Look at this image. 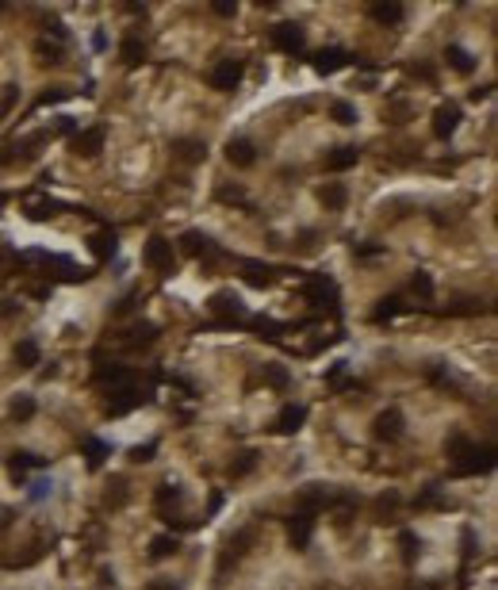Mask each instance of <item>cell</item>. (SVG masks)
<instances>
[{
  "label": "cell",
  "instance_id": "6da1fadb",
  "mask_svg": "<svg viewBox=\"0 0 498 590\" xmlns=\"http://www.w3.org/2000/svg\"><path fill=\"white\" fill-rule=\"evenodd\" d=\"M445 453L453 456V472L456 475H479V472H491L494 467V456H491V448H479V445H472L464 433H453L445 441Z\"/></svg>",
  "mask_w": 498,
  "mask_h": 590
},
{
  "label": "cell",
  "instance_id": "7a4b0ae2",
  "mask_svg": "<svg viewBox=\"0 0 498 590\" xmlns=\"http://www.w3.org/2000/svg\"><path fill=\"white\" fill-rule=\"evenodd\" d=\"M303 295L311 299L315 307H322V311H330V314H341V295H337V284L326 273H311L307 276V288H303Z\"/></svg>",
  "mask_w": 498,
  "mask_h": 590
},
{
  "label": "cell",
  "instance_id": "3957f363",
  "mask_svg": "<svg viewBox=\"0 0 498 590\" xmlns=\"http://www.w3.org/2000/svg\"><path fill=\"white\" fill-rule=\"evenodd\" d=\"M272 46H276L280 54H303V46H307L303 23H295V20L276 23V27H272Z\"/></svg>",
  "mask_w": 498,
  "mask_h": 590
},
{
  "label": "cell",
  "instance_id": "277c9868",
  "mask_svg": "<svg viewBox=\"0 0 498 590\" xmlns=\"http://www.w3.org/2000/svg\"><path fill=\"white\" fill-rule=\"evenodd\" d=\"M242 77H246V62H238V58H222L219 65L211 69V89H219V92H234L242 84Z\"/></svg>",
  "mask_w": 498,
  "mask_h": 590
},
{
  "label": "cell",
  "instance_id": "5b68a950",
  "mask_svg": "<svg viewBox=\"0 0 498 590\" xmlns=\"http://www.w3.org/2000/svg\"><path fill=\"white\" fill-rule=\"evenodd\" d=\"M142 261L154 273H173V242L162 238V234H154V238L146 242V253H142Z\"/></svg>",
  "mask_w": 498,
  "mask_h": 590
},
{
  "label": "cell",
  "instance_id": "8992f818",
  "mask_svg": "<svg viewBox=\"0 0 498 590\" xmlns=\"http://www.w3.org/2000/svg\"><path fill=\"white\" fill-rule=\"evenodd\" d=\"M402 426H407V421H402V410L399 407H387V410H380V414H375V421H372V433H375V441H399L402 437Z\"/></svg>",
  "mask_w": 498,
  "mask_h": 590
},
{
  "label": "cell",
  "instance_id": "52a82bcc",
  "mask_svg": "<svg viewBox=\"0 0 498 590\" xmlns=\"http://www.w3.org/2000/svg\"><path fill=\"white\" fill-rule=\"evenodd\" d=\"M104 142H108V130L104 127H84V130H77V135L69 138V149L77 157H96L100 149H104Z\"/></svg>",
  "mask_w": 498,
  "mask_h": 590
},
{
  "label": "cell",
  "instance_id": "ba28073f",
  "mask_svg": "<svg viewBox=\"0 0 498 590\" xmlns=\"http://www.w3.org/2000/svg\"><path fill=\"white\" fill-rule=\"evenodd\" d=\"M208 307H211L215 314H222V326H234V322H242V318H246V303H242L234 292H215Z\"/></svg>",
  "mask_w": 498,
  "mask_h": 590
},
{
  "label": "cell",
  "instance_id": "9c48e42d",
  "mask_svg": "<svg viewBox=\"0 0 498 590\" xmlns=\"http://www.w3.org/2000/svg\"><path fill=\"white\" fill-rule=\"evenodd\" d=\"M460 119H464V111H460V104H437L434 111V135L441 138V142H448V138L456 135V127H460Z\"/></svg>",
  "mask_w": 498,
  "mask_h": 590
},
{
  "label": "cell",
  "instance_id": "30bf717a",
  "mask_svg": "<svg viewBox=\"0 0 498 590\" xmlns=\"http://www.w3.org/2000/svg\"><path fill=\"white\" fill-rule=\"evenodd\" d=\"M89 249H92V257H96L100 265H108V261L119 253V230H115V227H100V230L89 238Z\"/></svg>",
  "mask_w": 498,
  "mask_h": 590
},
{
  "label": "cell",
  "instance_id": "8fae6325",
  "mask_svg": "<svg viewBox=\"0 0 498 590\" xmlns=\"http://www.w3.org/2000/svg\"><path fill=\"white\" fill-rule=\"evenodd\" d=\"M349 62H353V54H349V50H341V46H326V50H318L315 58H311L315 73H322V77H330V73L345 69Z\"/></svg>",
  "mask_w": 498,
  "mask_h": 590
},
{
  "label": "cell",
  "instance_id": "7c38bea8",
  "mask_svg": "<svg viewBox=\"0 0 498 590\" xmlns=\"http://www.w3.org/2000/svg\"><path fill=\"white\" fill-rule=\"evenodd\" d=\"M142 402H149L146 391H138V387H119V391H111V399H108V414H130V410L142 407Z\"/></svg>",
  "mask_w": 498,
  "mask_h": 590
},
{
  "label": "cell",
  "instance_id": "4fadbf2b",
  "mask_svg": "<svg viewBox=\"0 0 498 590\" xmlns=\"http://www.w3.org/2000/svg\"><path fill=\"white\" fill-rule=\"evenodd\" d=\"M311 533H315V514H291V521H288V537H291V545H295L299 552H303L307 545H311Z\"/></svg>",
  "mask_w": 498,
  "mask_h": 590
},
{
  "label": "cell",
  "instance_id": "5bb4252c",
  "mask_svg": "<svg viewBox=\"0 0 498 590\" xmlns=\"http://www.w3.org/2000/svg\"><path fill=\"white\" fill-rule=\"evenodd\" d=\"M445 62H448V69H456V73H460V77H472L475 65H479L475 54H472V50H464L460 42H448V46H445Z\"/></svg>",
  "mask_w": 498,
  "mask_h": 590
},
{
  "label": "cell",
  "instance_id": "9a60e30c",
  "mask_svg": "<svg viewBox=\"0 0 498 590\" xmlns=\"http://www.w3.org/2000/svg\"><path fill=\"white\" fill-rule=\"evenodd\" d=\"M303 421H307V407H303V402H288V407L276 414V433L291 437V433H299V429H303Z\"/></svg>",
  "mask_w": 498,
  "mask_h": 590
},
{
  "label": "cell",
  "instance_id": "2e32d148",
  "mask_svg": "<svg viewBox=\"0 0 498 590\" xmlns=\"http://www.w3.org/2000/svg\"><path fill=\"white\" fill-rule=\"evenodd\" d=\"M181 249L188 253V257H219V246L208 238V234H200V230H188L184 238H181Z\"/></svg>",
  "mask_w": 498,
  "mask_h": 590
},
{
  "label": "cell",
  "instance_id": "e0dca14e",
  "mask_svg": "<svg viewBox=\"0 0 498 590\" xmlns=\"http://www.w3.org/2000/svg\"><path fill=\"white\" fill-rule=\"evenodd\" d=\"M92 380H96V383H111V391H119V387H135V372L123 368V364H100Z\"/></svg>",
  "mask_w": 498,
  "mask_h": 590
},
{
  "label": "cell",
  "instance_id": "ac0fdd59",
  "mask_svg": "<svg viewBox=\"0 0 498 590\" xmlns=\"http://www.w3.org/2000/svg\"><path fill=\"white\" fill-rule=\"evenodd\" d=\"M242 280H246L249 288H272L276 284V268L261 265V261H242Z\"/></svg>",
  "mask_w": 498,
  "mask_h": 590
},
{
  "label": "cell",
  "instance_id": "d6986e66",
  "mask_svg": "<svg viewBox=\"0 0 498 590\" xmlns=\"http://www.w3.org/2000/svg\"><path fill=\"white\" fill-rule=\"evenodd\" d=\"M169 149H173V157H176V161H184V165H200L203 157H208V146H203L200 138H176Z\"/></svg>",
  "mask_w": 498,
  "mask_h": 590
},
{
  "label": "cell",
  "instance_id": "ffe728a7",
  "mask_svg": "<svg viewBox=\"0 0 498 590\" xmlns=\"http://www.w3.org/2000/svg\"><path fill=\"white\" fill-rule=\"evenodd\" d=\"M227 161L234 169H249L253 161H257V146H253L249 138H230L227 142Z\"/></svg>",
  "mask_w": 498,
  "mask_h": 590
},
{
  "label": "cell",
  "instance_id": "44dd1931",
  "mask_svg": "<svg viewBox=\"0 0 498 590\" xmlns=\"http://www.w3.org/2000/svg\"><path fill=\"white\" fill-rule=\"evenodd\" d=\"M356 161H361V149L356 146H337V149L326 154V169H330V173H345V169H353Z\"/></svg>",
  "mask_w": 498,
  "mask_h": 590
},
{
  "label": "cell",
  "instance_id": "7402d4cb",
  "mask_svg": "<svg viewBox=\"0 0 498 590\" xmlns=\"http://www.w3.org/2000/svg\"><path fill=\"white\" fill-rule=\"evenodd\" d=\"M62 203H54L50 195H27V219L31 222H46V219H54L58 215Z\"/></svg>",
  "mask_w": 498,
  "mask_h": 590
},
{
  "label": "cell",
  "instance_id": "603a6c76",
  "mask_svg": "<svg viewBox=\"0 0 498 590\" xmlns=\"http://www.w3.org/2000/svg\"><path fill=\"white\" fill-rule=\"evenodd\" d=\"M368 16L380 27H399L402 20H407V8L402 4H368Z\"/></svg>",
  "mask_w": 498,
  "mask_h": 590
},
{
  "label": "cell",
  "instance_id": "cb8c5ba5",
  "mask_svg": "<svg viewBox=\"0 0 498 590\" xmlns=\"http://www.w3.org/2000/svg\"><path fill=\"white\" fill-rule=\"evenodd\" d=\"M318 200H322L326 211H341L345 203H349V188H345V184H337V181H330V184H322V188H318Z\"/></svg>",
  "mask_w": 498,
  "mask_h": 590
},
{
  "label": "cell",
  "instance_id": "d4e9b609",
  "mask_svg": "<svg viewBox=\"0 0 498 590\" xmlns=\"http://www.w3.org/2000/svg\"><path fill=\"white\" fill-rule=\"evenodd\" d=\"M31 467H46V456H35V453H12L8 456V472H12L20 483H23V475L31 472Z\"/></svg>",
  "mask_w": 498,
  "mask_h": 590
},
{
  "label": "cell",
  "instance_id": "484cf974",
  "mask_svg": "<svg viewBox=\"0 0 498 590\" xmlns=\"http://www.w3.org/2000/svg\"><path fill=\"white\" fill-rule=\"evenodd\" d=\"M123 341H127V349H142V345H154V341H157V326L135 322V326H130V330L123 334Z\"/></svg>",
  "mask_w": 498,
  "mask_h": 590
},
{
  "label": "cell",
  "instance_id": "4316f807",
  "mask_svg": "<svg viewBox=\"0 0 498 590\" xmlns=\"http://www.w3.org/2000/svg\"><path fill=\"white\" fill-rule=\"evenodd\" d=\"M119 54H123V65H130V69H135V65L146 62V42L138 39V35H127V39L119 42Z\"/></svg>",
  "mask_w": 498,
  "mask_h": 590
},
{
  "label": "cell",
  "instance_id": "83f0119b",
  "mask_svg": "<svg viewBox=\"0 0 498 590\" xmlns=\"http://www.w3.org/2000/svg\"><path fill=\"white\" fill-rule=\"evenodd\" d=\"M410 307L402 303L399 295H387V299H380V307L372 311V322H391V318H399V314H407Z\"/></svg>",
  "mask_w": 498,
  "mask_h": 590
},
{
  "label": "cell",
  "instance_id": "f1b7e54d",
  "mask_svg": "<svg viewBox=\"0 0 498 590\" xmlns=\"http://www.w3.org/2000/svg\"><path fill=\"white\" fill-rule=\"evenodd\" d=\"M43 361V349H39V341H31V337H23L20 345H16V364L20 368H35V364Z\"/></svg>",
  "mask_w": 498,
  "mask_h": 590
},
{
  "label": "cell",
  "instance_id": "f546056e",
  "mask_svg": "<svg viewBox=\"0 0 498 590\" xmlns=\"http://www.w3.org/2000/svg\"><path fill=\"white\" fill-rule=\"evenodd\" d=\"M35 54H39L43 65H62V62H65V46H62V42H50V39H39V42H35Z\"/></svg>",
  "mask_w": 498,
  "mask_h": 590
},
{
  "label": "cell",
  "instance_id": "4dcf8cb0",
  "mask_svg": "<svg viewBox=\"0 0 498 590\" xmlns=\"http://www.w3.org/2000/svg\"><path fill=\"white\" fill-rule=\"evenodd\" d=\"M81 448H84V456H89V467H92V472H96V467L104 464V456L111 453V448H108V441H100V437H84V441H81Z\"/></svg>",
  "mask_w": 498,
  "mask_h": 590
},
{
  "label": "cell",
  "instance_id": "1f68e13d",
  "mask_svg": "<svg viewBox=\"0 0 498 590\" xmlns=\"http://www.w3.org/2000/svg\"><path fill=\"white\" fill-rule=\"evenodd\" d=\"M176 548H181V540L169 537V533H162V537L149 540V560H165V556H173Z\"/></svg>",
  "mask_w": 498,
  "mask_h": 590
},
{
  "label": "cell",
  "instance_id": "d6a6232c",
  "mask_svg": "<svg viewBox=\"0 0 498 590\" xmlns=\"http://www.w3.org/2000/svg\"><path fill=\"white\" fill-rule=\"evenodd\" d=\"M265 383L276 387V391H288L291 387V372L284 368V364H265Z\"/></svg>",
  "mask_w": 498,
  "mask_h": 590
},
{
  "label": "cell",
  "instance_id": "836d02e7",
  "mask_svg": "<svg viewBox=\"0 0 498 590\" xmlns=\"http://www.w3.org/2000/svg\"><path fill=\"white\" fill-rule=\"evenodd\" d=\"M253 467H257V453H253V448H242L238 460H230V475H234V480H242V475H249Z\"/></svg>",
  "mask_w": 498,
  "mask_h": 590
},
{
  "label": "cell",
  "instance_id": "e575fe53",
  "mask_svg": "<svg viewBox=\"0 0 498 590\" xmlns=\"http://www.w3.org/2000/svg\"><path fill=\"white\" fill-rule=\"evenodd\" d=\"M35 410H39V407H35V399H31V395H16V399H12V410H8V414H12L16 421H27V418H35Z\"/></svg>",
  "mask_w": 498,
  "mask_h": 590
},
{
  "label": "cell",
  "instance_id": "d590c367",
  "mask_svg": "<svg viewBox=\"0 0 498 590\" xmlns=\"http://www.w3.org/2000/svg\"><path fill=\"white\" fill-rule=\"evenodd\" d=\"M330 115H334V123H341V127H353L356 123V108L349 104V100H334Z\"/></svg>",
  "mask_w": 498,
  "mask_h": 590
},
{
  "label": "cell",
  "instance_id": "8d00e7d4",
  "mask_svg": "<svg viewBox=\"0 0 498 590\" xmlns=\"http://www.w3.org/2000/svg\"><path fill=\"white\" fill-rule=\"evenodd\" d=\"M50 494H54V483L46 480V475H39V480L27 483V499H31V502H46Z\"/></svg>",
  "mask_w": 498,
  "mask_h": 590
},
{
  "label": "cell",
  "instance_id": "74e56055",
  "mask_svg": "<svg viewBox=\"0 0 498 590\" xmlns=\"http://www.w3.org/2000/svg\"><path fill=\"white\" fill-rule=\"evenodd\" d=\"M410 288H414V295H421L426 303L434 299V276H429V273H421V268L414 273V280H410Z\"/></svg>",
  "mask_w": 498,
  "mask_h": 590
},
{
  "label": "cell",
  "instance_id": "f35d334b",
  "mask_svg": "<svg viewBox=\"0 0 498 590\" xmlns=\"http://www.w3.org/2000/svg\"><path fill=\"white\" fill-rule=\"evenodd\" d=\"M69 96H73V89H62V84H58V89L43 92V96L35 100V108H50V104H62V100H69Z\"/></svg>",
  "mask_w": 498,
  "mask_h": 590
},
{
  "label": "cell",
  "instance_id": "ab89813d",
  "mask_svg": "<svg viewBox=\"0 0 498 590\" xmlns=\"http://www.w3.org/2000/svg\"><path fill=\"white\" fill-rule=\"evenodd\" d=\"M253 330L261 337H280V330H288L284 322H272V318H253Z\"/></svg>",
  "mask_w": 498,
  "mask_h": 590
},
{
  "label": "cell",
  "instance_id": "60d3db41",
  "mask_svg": "<svg viewBox=\"0 0 498 590\" xmlns=\"http://www.w3.org/2000/svg\"><path fill=\"white\" fill-rule=\"evenodd\" d=\"M169 502H181V487H176V483H162V487H157V506L165 510Z\"/></svg>",
  "mask_w": 498,
  "mask_h": 590
},
{
  "label": "cell",
  "instance_id": "b9f144b4",
  "mask_svg": "<svg viewBox=\"0 0 498 590\" xmlns=\"http://www.w3.org/2000/svg\"><path fill=\"white\" fill-rule=\"evenodd\" d=\"M399 540H402V556H407V560H414L418 552H421V540H418L410 529H402V533H399Z\"/></svg>",
  "mask_w": 498,
  "mask_h": 590
},
{
  "label": "cell",
  "instance_id": "7bdbcfd3",
  "mask_svg": "<svg viewBox=\"0 0 498 590\" xmlns=\"http://www.w3.org/2000/svg\"><path fill=\"white\" fill-rule=\"evenodd\" d=\"M154 453H157V441L135 445V448H130V460H135V464H146V460H154Z\"/></svg>",
  "mask_w": 498,
  "mask_h": 590
},
{
  "label": "cell",
  "instance_id": "ee69618b",
  "mask_svg": "<svg viewBox=\"0 0 498 590\" xmlns=\"http://www.w3.org/2000/svg\"><path fill=\"white\" fill-rule=\"evenodd\" d=\"M215 200H222V203H246V192L234 184V188H215Z\"/></svg>",
  "mask_w": 498,
  "mask_h": 590
},
{
  "label": "cell",
  "instance_id": "f6af8a7d",
  "mask_svg": "<svg viewBox=\"0 0 498 590\" xmlns=\"http://www.w3.org/2000/svg\"><path fill=\"white\" fill-rule=\"evenodd\" d=\"M16 96H20V89H16V84H4V96H0V115H8V111L16 108Z\"/></svg>",
  "mask_w": 498,
  "mask_h": 590
},
{
  "label": "cell",
  "instance_id": "bcb514c9",
  "mask_svg": "<svg viewBox=\"0 0 498 590\" xmlns=\"http://www.w3.org/2000/svg\"><path fill=\"white\" fill-rule=\"evenodd\" d=\"M46 35H54V42H69V31H65V23L62 20H46Z\"/></svg>",
  "mask_w": 498,
  "mask_h": 590
},
{
  "label": "cell",
  "instance_id": "7dc6e473",
  "mask_svg": "<svg viewBox=\"0 0 498 590\" xmlns=\"http://www.w3.org/2000/svg\"><path fill=\"white\" fill-rule=\"evenodd\" d=\"M77 119H69V115H62L58 119V127H54V135H62V138H73V135H77Z\"/></svg>",
  "mask_w": 498,
  "mask_h": 590
},
{
  "label": "cell",
  "instance_id": "c3c4849f",
  "mask_svg": "<svg viewBox=\"0 0 498 590\" xmlns=\"http://www.w3.org/2000/svg\"><path fill=\"white\" fill-rule=\"evenodd\" d=\"M375 253H383L380 242H361V246H356V257H375Z\"/></svg>",
  "mask_w": 498,
  "mask_h": 590
},
{
  "label": "cell",
  "instance_id": "681fc988",
  "mask_svg": "<svg viewBox=\"0 0 498 590\" xmlns=\"http://www.w3.org/2000/svg\"><path fill=\"white\" fill-rule=\"evenodd\" d=\"M215 16H222V20H230V16H238V4H211Z\"/></svg>",
  "mask_w": 498,
  "mask_h": 590
},
{
  "label": "cell",
  "instance_id": "f907efd6",
  "mask_svg": "<svg viewBox=\"0 0 498 590\" xmlns=\"http://www.w3.org/2000/svg\"><path fill=\"white\" fill-rule=\"evenodd\" d=\"M468 100H472V104H479V100H491V84H483V89H472V92H468Z\"/></svg>",
  "mask_w": 498,
  "mask_h": 590
},
{
  "label": "cell",
  "instance_id": "816d5d0a",
  "mask_svg": "<svg viewBox=\"0 0 498 590\" xmlns=\"http://www.w3.org/2000/svg\"><path fill=\"white\" fill-rule=\"evenodd\" d=\"M219 510H222V494L215 491V494H211V506H208V518H215V514H219ZM208 518H203V521H208Z\"/></svg>",
  "mask_w": 498,
  "mask_h": 590
},
{
  "label": "cell",
  "instance_id": "f5cc1de1",
  "mask_svg": "<svg viewBox=\"0 0 498 590\" xmlns=\"http://www.w3.org/2000/svg\"><path fill=\"white\" fill-rule=\"evenodd\" d=\"M146 590H181V586H176L173 579H157V583H149Z\"/></svg>",
  "mask_w": 498,
  "mask_h": 590
},
{
  "label": "cell",
  "instance_id": "db71d44e",
  "mask_svg": "<svg viewBox=\"0 0 498 590\" xmlns=\"http://www.w3.org/2000/svg\"><path fill=\"white\" fill-rule=\"evenodd\" d=\"M92 50H108V35H104V31L92 35Z\"/></svg>",
  "mask_w": 498,
  "mask_h": 590
},
{
  "label": "cell",
  "instance_id": "11a10c76",
  "mask_svg": "<svg viewBox=\"0 0 498 590\" xmlns=\"http://www.w3.org/2000/svg\"><path fill=\"white\" fill-rule=\"evenodd\" d=\"M4 203H8V192H0V208H4Z\"/></svg>",
  "mask_w": 498,
  "mask_h": 590
}]
</instances>
